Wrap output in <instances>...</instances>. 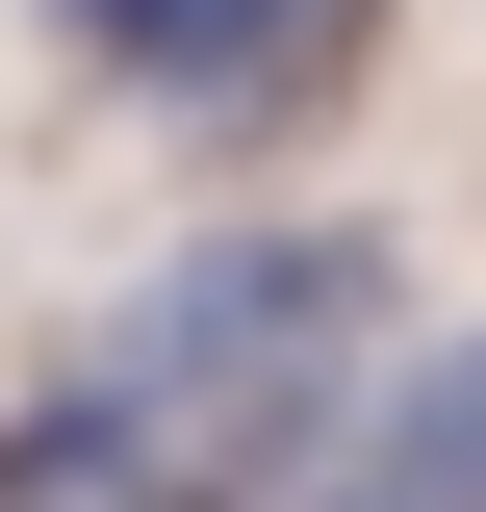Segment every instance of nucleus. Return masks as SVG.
Wrapping results in <instances>:
<instances>
[{
    "instance_id": "1",
    "label": "nucleus",
    "mask_w": 486,
    "mask_h": 512,
    "mask_svg": "<svg viewBox=\"0 0 486 512\" xmlns=\"http://www.w3.org/2000/svg\"><path fill=\"white\" fill-rule=\"evenodd\" d=\"M384 231H205L103 308V359L0 410V512H282L359 436Z\"/></svg>"
},
{
    "instance_id": "2",
    "label": "nucleus",
    "mask_w": 486,
    "mask_h": 512,
    "mask_svg": "<svg viewBox=\"0 0 486 512\" xmlns=\"http://www.w3.org/2000/svg\"><path fill=\"white\" fill-rule=\"evenodd\" d=\"M52 52L128 77V103H307L359 52V0H52Z\"/></svg>"
},
{
    "instance_id": "3",
    "label": "nucleus",
    "mask_w": 486,
    "mask_h": 512,
    "mask_svg": "<svg viewBox=\"0 0 486 512\" xmlns=\"http://www.w3.org/2000/svg\"><path fill=\"white\" fill-rule=\"evenodd\" d=\"M282 512H486V333H435L410 384H359V436L307 461Z\"/></svg>"
}]
</instances>
